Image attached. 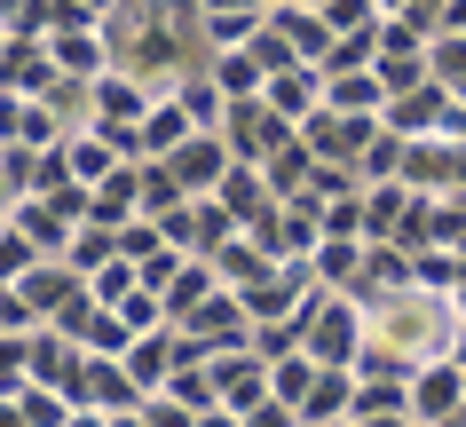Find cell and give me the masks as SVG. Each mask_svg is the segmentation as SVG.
<instances>
[{"label":"cell","mask_w":466,"mask_h":427,"mask_svg":"<svg viewBox=\"0 0 466 427\" xmlns=\"http://www.w3.org/2000/svg\"><path fill=\"white\" fill-rule=\"evenodd\" d=\"M214 135L229 143V158H238V167H269V158L285 151V143H293L300 127L285 119V111H269L261 96H238V103H229V119H221Z\"/></svg>","instance_id":"cell-1"},{"label":"cell","mask_w":466,"mask_h":427,"mask_svg":"<svg viewBox=\"0 0 466 427\" xmlns=\"http://www.w3.org/2000/svg\"><path fill=\"white\" fill-rule=\"evenodd\" d=\"M451 111H459V96H451L442 79H427V87H411V96L388 103V127L403 135V143H427V135H442V127H451Z\"/></svg>","instance_id":"cell-2"},{"label":"cell","mask_w":466,"mask_h":427,"mask_svg":"<svg viewBox=\"0 0 466 427\" xmlns=\"http://www.w3.org/2000/svg\"><path fill=\"white\" fill-rule=\"evenodd\" d=\"M459 403H466L459 356H442V364H427V372L411 380V420L419 427H451V420H459Z\"/></svg>","instance_id":"cell-3"},{"label":"cell","mask_w":466,"mask_h":427,"mask_svg":"<svg viewBox=\"0 0 466 427\" xmlns=\"http://www.w3.org/2000/svg\"><path fill=\"white\" fill-rule=\"evenodd\" d=\"M167 167H174V182H182L190 198H214L221 182H229V167H238V158H229V143H221V135H190Z\"/></svg>","instance_id":"cell-4"},{"label":"cell","mask_w":466,"mask_h":427,"mask_svg":"<svg viewBox=\"0 0 466 427\" xmlns=\"http://www.w3.org/2000/svg\"><path fill=\"white\" fill-rule=\"evenodd\" d=\"M190 135H206V127L190 119V103H182V96H158V103H150V119H143V135H135V151H143V158H174Z\"/></svg>","instance_id":"cell-5"},{"label":"cell","mask_w":466,"mask_h":427,"mask_svg":"<svg viewBox=\"0 0 466 427\" xmlns=\"http://www.w3.org/2000/svg\"><path fill=\"white\" fill-rule=\"evenodd\" d=\"M261 103H269V111H285L293 127H309V119L324 111V72H317V64H293V72H277L269 87H261Z\"/></svg>","instance_id":"cell-6"},{"label":"cell","mask_w":466,"mask_h":427,"mask_svg":"<svg viewBox=\"0 0 466 427\" xmlns=\"http://www.w3.org/2000/svg\"><path fill=\"white\" fill-rule=\"evenodd\" d=\"M324 111H348V119H388V79L371 72H332L324 79Z\"/></svg>","instance_id":"cell-7"},{"label":"cell","mask_w":466,"mask_h":427,"mask_svg":"<svg viewBox=\"0 0 466 427\" xmlns=\"http://www.w3.org/2000/svg\"><path fill=\"white\" fill-rule=\"evenodd\" d=\"M214 198L229 206V214H238V229H261V222L277 214V206H285V198L269 190V175H261V167H229V182H221Z\"/></svg>","instance_id":"cell-8"},{"label":"cell","mask_w":466,"mask_h":427,"mask_svg":"<svg viewBox=\"0 0 466 427\" xmlns=\"http://www.w3.org/2000/svg\"><path fill=\"white\" fill-rule=\"evenodd\" d=\"M221 293H229V285H221L214 261H182V277L167 285V325H190L198 309H214Z\"/></svg>","instance_id":"cell-9"},{"label":"cell","mask_w":466,"mask_h":427,"mask_svg":"<svg viewBox=\"0 0 466 427\" xmlns=\"http://www.w3.org/2000/svg\"><path fill=\"white\" fill-rule=\"evenodd\" d=\"M79 277H96V269H111V261H127V246H119V229H103V222H79L72 229V253H64Z\"/></svg>","instance_id":"cell-10"},{"label":"cell","mask_w":466,"mask_h":427,"mask_svg":"<svg viewBox=\"0 0 466 427\" xmlns=\"http://www.w3.org/2000/svg\"><path fill=\"white\" fill-rule=\"evenodd\" d=\"M427 64H435V79L451 87V96H466V40L459 32H442L435 48H427Z\"/></svg>","instance_id":"cell-11"},{"label":"cell","mask_w":466,"mask_h":427,"mask_svg":"<svg viewBox=\"0 0 466 427\" xmlns=\"http://www.w3.org/2000/svg\"><path fill=\"white\" fill-rule=\"evenodd\" d=\"M246 427H309V420H300V403H285V396H261V403L246 412Z\"/></svg>","instance_id":"cell-12"},{"label":"cell","mask_w":466,"mask_h":427,"mask_svg":"<svg viewBox=\"0 0 466 427\" xmlns=\"http://www.w3.org/2000/svg\"><path fill=\"white\" fill-rule=\"evenodd\" d=\"M442 32H459V40H466V0H451V8H442ZM442 32H435V40H442Z\"/></svg>","instance_id":"cell-13"},{"label":"cell","mask_w":466,"mask_h":427,"mask_svg":"<svg viewBox=\"0 0 466 427\" xmlns=\"http://www.w3.org/2000/svg\"><path fill=\"white\" fill-rule=\"evenodd\" d=\"M356 427H419L411 412H380V420H356Z\"/></svg>","instance_id":"cell-14"},{"label":"cell","mask_w":466,"mask_h":427,"mask_svg":"<svg viewBox=\"0 0 466 427\" xmlns=\"http://www.w3.org/2000/svg\"><path fill=\"white\" fill-rule=\"evenodd\" d=\"M371 8H380V16H403V8H411V0H371Z\"/></svg>","instance_id":"cell-15"},{"label":"cell","mask_w":466,"mask_h":427,"mask_svg":"<svg viewBox=\"0 0 466 427\" xmlns=\"http://www.w3.org/2000/svg\"><path fill=\"white\" fill-rule=\"evenodd\" d=\"M293 8H317V16H324V8H332V0H293Z\"/></svg>","instance_id":"cell-16"},{"label":"cell","mask_w":466,"mask_h":427,"mask_svg":"<svg viewBox=\"0 0 466 427\" xmlns=\"http://www.w3.org/2000/svg\"><path fill=\"white\" fill-rule=\"evenodd\" d=\"M459 372H466V341H459Z\"/></svg>","instance_id":"cell-17"},{"label":"cell","mask_w":466,"mask_h":427,"mask_svg":"<svg viewBox=\"0 0 466 427\" xmlns=\"http://www.w3.org/2000/svg\"><path fill=\"white\" fill-rule=\"evenodd\" d=\"M459 309H466V293H459Z\"/></svg>","instance_id":"cell-18"}]
</instances>
